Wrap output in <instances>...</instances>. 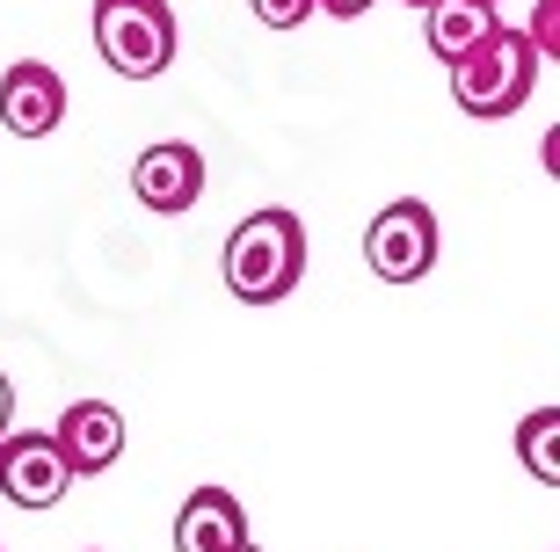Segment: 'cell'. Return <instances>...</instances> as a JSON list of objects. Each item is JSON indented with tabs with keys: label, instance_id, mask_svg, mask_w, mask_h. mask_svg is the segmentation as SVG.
Listing matches in <instances>:
<instances>
[{
	"label": "cell",
	"instance_id": "8992f818",
	"mask_svg": "<svg viewBox=\"0 0 560 552\" xmlns=\"http://www.w3.org/2000/svg\"><path fill=\"white\" fill-rule=\"evenodd\" d=\"M131 197H139L145 211H161V219H183V211L205 197V153L183 145V139L145 145L139 167H131Z\"/></svg>",
	"mask_w": 560,
	"mask_h": 552
},
{
	"label": "cell",
	"instance_id": "e0dca14e",
	"mask_svg": "<svg viewBox=\"0 0 560 552\" xmlns=\"http://www.w3.org/2000/svg\"><path fill=\"white\" fill-rule=\"evenodd\" d=\"M408 8H430V0H408Z\"/></svg>",
	"mask_w": 560,
	"mask_h": 552
},
{
	"label": "cell",
	"instance_id": "7c38bea8",
	"mask_svg": "<svg viewBox=\"0 0 560 552\" xmlns=\"http://www.w3.org/2000/svg\"><path fill=\"white\" fill-rule=\"evenodd\" d=\"M262 30H299L306 15H320V0H248Z\"/></svg>",
	"mask_w": 560,
	"mask_h": 552
},
{
	"label": "cell",
	"instance_id": "5bb4252c",
	"mask_svg": "<svg viewBox=\"0 0 560 552\" xmlns=\"http://www.w3.org/2000/svg\"><path fill=\"white\" fill-rule=\"evenodd\" d=\"M364 8H378V0H320V15H335V22H357Z\"/></svg>",
	"mask_w": 560,
	"mask_h": 552
},
{
	"label": "cell",
	"instance_id": "ba28073f",
	"mask_svg": "<svg viewBox=\"0 0 560 552\" xmlns=\"http://www.w3.org/2000/svg\"><path fill=\"white\" fill-rule=\"evenodd\" d=\"M51 444H59V458H66V472H73V480L109 472L117 458H125V414L109 408V400H73V408L59 414Z\"/></svg>",
	"mask_w": 560,
	"mask_h": 552
},
{
	"label": "cell",
	"instance_id": "3957f363",
	"mask_svg": "<svg viewBox=\"0 0 560 552\" xmlns=\"http://www.w3.org/2000/svg\"><path fill=\"white\" fill-rule=\"evenodd\" d=\"M175 44H183V22L167 0H95V51L109 73L153 81L175 66Z\"/></svg>",
	"mask_w": 560,
	"mask_h": 552
},
{
	"label": "cell",
	"instance_id": "52a82bcc",
	"mask_svg": "<svg viewBox=\"0 0 560 552\" xmlns=\"http://www.w3.org/2000/svg\"><path fill=\"white\" fill-rule=\"evenodd\" d=\"M0 124L15 131V139H51L66 124V81L59 66L44 59H15L0 73Z\"/></svg>",
	"mask_w": 560,
	"mask_h": 552
},
{
	"label": "cell",
	"instance_id": "6da1fadb",
	"mask_svg": "<svg viewBox=\"0 0 560 552\" xmlns=\"http://www.w3.org/2000/svg\"><path fill=\"white\" fill-rule=\"evenodd\" d=\"M219 277H226V291L241 306H277V298H291L299 277H306V225H299V211L270 204V211H255V219H241L226 233Z\"/></svg>",
	"mask_w": 560,
	"mask_h": 552
},
{
	"label": "cell",
	"instance_id": "2e32d148",
	"mask_svg": "<svg viewBox=\"0 0 560 552\" xmlns=\"http://www.w3.org/2000/svg\"><path fill=\"white\" fill-rule=\"evenodd\" d=\"M226 552H262V545H255V538H241V545H226Z\"/></svg>",
	"mask_w": 560,
	"mask_h": 552
},
{
	"label": "cell",
	"instance_id": "30bf717a",
	"mask_svg": "<svg viewBox=\"0 0 560 552\" xmlns=\"http://www.w3.org/2000/svg\"><path fill=\"white\" fill-rule=\"evenodd\" d=\"M495 22H502V15L488 8V0H430V8H422V37H430L436 59L452 66L458 51H466V44H480Z\"/></svg>",
	"mask_w": 560,
	"mask_h": 552
},
{
	"label": "cell",
	"instance_id": "277c9868",
	"mask_svg": "<svg viewBox=\"0 0 560 552\" xmlns=\"http://www.w3.org/2000/svg\"><path fill=\"white\" fill-rule=\"evenodd\" d=\"M364 262H372V277H386V284H422L436 269V211L422 204V197L386 204L372 219V233H364Z\"/></svg>",
	"mask_w": 560,
	"mask_h": 552
},
{
	"label": "cell",
	"instance_id": "4fadbf2b",
	"mask_svg": "<svg viewBox=\"0 0 560 552\" xmlns=\"http://www.w3.org/2000/svg\"><path fill=\"white\" fill-rule=\"evenodd\" d=\"M553 22H560V0H539V15H532V30H524L539 59H553Z\"/></svg>",
	"mask_w": 560,
	"mask_h": 552
},
{
	"label": "cell",
	"instance_id": "8fae6325",
	"mask_svg": "<svg viewBox=\"0 0 560 552\" xmlns=\"http://www.w3.org/2000/svg\"><path fill=\"white\" fill-rule=\"evenodd\" d=\"M517 458L539 488H560V408H532L517 430Z\"/></svg>",
	"mask_w": 560,
	"mask_h": 552
},
{
	"label": "cell",
	"instance_id": "5b68a950",
	"mask_svg": "<svg viewBox=\"0 0 560 552\" xmlns=\"http://www.w3.org/2000/svg\"><path fill=\"white\" fill-rule=\"evenodd\" d=\"M66 488H73V472H66L51 430H8L0 436V494L15 509H59Z\"/></svg>",
	"mask_w": 560,
	"mask_h": 552
},
{
	"label": "cell",
	"instance_id": "9c48e42d",
	"mask_svg": "<svg viewBox=\"0 0 560 552\" xmlns=\"http://www.w3.org/2000/svg\"><path fill=\"white\" fill-rule=\"evenodd\" d=\"M241 538H248V509L226 488H197L175 516V552H226Z\"/></svg>",
	"mask_w": 560,
	"mask_h": 552
},
{
	"label": "cell",
	"instance_id": "7a4b0ae2",
	"mask_svg": "<svg viewBox=\"0 0 560 552\" xmlns=\"http://www.w3.org/2000/svg\"><path fill=\"white\" fill-rule=\"evenodd\" d=\"M539 51H532V37L524 30H510V22H495L480 44H466L452 59V103L466 109V117H517L524 103H532V87H539Z\"/></svg>",
	"mask_w": 560,
	"mask_h": 552
},
{
	"label": "cell",
	"instance_id": "ac0fdd59",
	"mask_svg": "<svg viewBox=\"0 0 560 552\" xmlns=\"http://www.w3.org/2000/svg\"><path fill=\"white\" fill-rule=\"evenodd\" d=\"M488 8H502V0H488Z\"/></svg>",
	"mask_w": 560,
	"mask_h": 552
},
{
	"label": "cell",
	"instance_id": "9a60e30c",
	"mask_svg": "<svg viewBox=\"0 0 560 552\" xmlns=\"http://www.w3.org/2000/svg\"><path fill=\"white\" fill-rule=\"evenodd\" d=\"M8 422H15V386H8V371H0V436H8Z\"/></svg>",
	"mask_w": 560,
	"mask_h": 552
}]
</instances>
